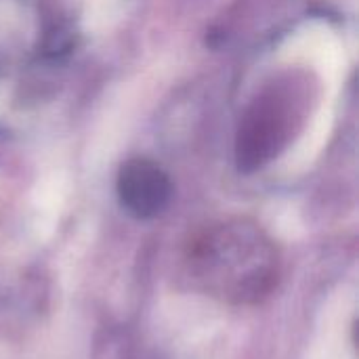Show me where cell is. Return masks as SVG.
<instances>
[{
  "label": "cell",
  "instance_id": "cell-1",
  "mask_svg": "<svg viewBox=\"0 0 359 359\" xmlns=\"http://www.w3.org/2000/svg\"><path fill=\"white\" fill-rule=\"evenodd\" d=\"M294 107L282 88L265 90L246 111L236 141L240 170H255L269 162L292 135Z\"/></svg>",
  "mask_w": 359,
  "mask_h": 359
},
{
  "label": "cell",
  "instance_id": "cell-2",
  "mask_svg": "<svg viewBox=\"0 0 359 359\" xmlns=\"http://www.w3.org/2000/svg\"><path fill=\"white\" fill-rule=\"evenodd\" d=\"M118 196L130 215L137 219H151L168 206L172 185L158 164L135 158L122 164L118 172Z\"/></svg>",
  "mask_w": 359,
  "mask_h": 359
}]
</instances>
